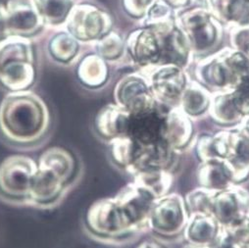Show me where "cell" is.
<instances>
[{
    "instance_id": "cell-1",
    "label": "cell",
    "mask_w": 249,
    "mask_h": 248,
    "mask_svg": "<svg viewBox=\"0 0 249 248\" xmlns=\"http://www.w3.org/2000/svg\"><path fill=\"white\" fill-rule=\"evenodd\" d=\"M157 198L134 180L113 197L99 199L89 208L85 228L95 240L122 244L148 230V219Z\"/></svg>"
},
{
    "instance_id": "cell-2",
    "label": "cell",
    "mask_w": 249,
    "mask_h": 248,
    "mask_svg": "<svg viewBox=\"0 0 249 248\" xmlns=\"http://www.w3.org/2000/svg\"><path fill=\"white\" fill-rule=\"evenodd\" d=\"M50 112L36 93L9 92L0 102V137L11 146H38L49 134Z\"/></svg>"
},
{
    "instance_id": "cell-3",
    "label": "cell",
    "mask_w": 249,
    "mask_h": 248,
    "mask_svg": "<svg viewBox=\"0 0 249 248\" xmlns=\"http://www.w3.org/2000/svg\"><path fill=\"white\" fill-rule=\"evenodd\" d=\"M34 55L27 37L9 35L0 41V86L9 92L28 90L36 79Z\"/></svg>"
},
{
    "instance_id": "cell-4",
    "label": "cell",
    "mask_w": 249,
    "mask_h": 248,
    "mask_svg": "<svg viewBox=\"0 0 249 248\" xmlns=\"http://www.w3.org/2000/svg\"><path fill=\"white\" fill-rule=\"evenodd\" d=\"M37 162L33 158L15 154L0 163V198L13 204H30L33 177Z\"/></svg>"
},
{
    "instance_id": "cell-5",
    "label": "cell",
    "mask_w": 249,
    "mask_h": 248,
    "mask_svg": "<svg viewBox=\"0 0 249 248\" xmlns=\"http://www.w3.org/2000/svg\"><path fill=\"white\" fill-rule=\"evenodd\" d=\"M189 216L184 197L170 193L154 201L149 214L148 230L159 238H176L182 235Z\"/></svg>"
},
{
    "instance_id": "cell-6",
    "label": "cell",
    "mask_w": 249,
    "mask_h": 248,
    "mask_svg": "<svg viewBox=\"0 0 249 248\" xmlns=\"http://www.w3.org/2000/svg\"><path fill=\"white\" fill-rule=\"evenodd\" d=\"M68 32L79 41H98L111 32L112 20L103 10L89 4L74 6L66 23Z\"/></svg>"
},
{
    "instance_id": "cell-7",
    "label": "cell",
    "mask_w": 249,
    "mask_h": 248,
    "mask_svg": "<svg viewBox=\"0 0 249 248\" xmlns=\"http://www.w3.org/2000/svg\"><path fill=\"white\" fill-rule=\"evenodd\" d=\"M211 214L223 228L249 219V192L241 185L217 192L213 198Z\"/></svg>"
},
{
    "instance_id": "cell-8",
    "label": "cell",
    "mask_w": 249,
    "mask_h": 248,
    "mask_svg": "<svg viewBox=\"0 0 249 248\" xmlns=\"http://www.w3.org/2000/svg\"><path fill=\"white\" fill-rule=\"evenodd\" d=\"M115 103L129 113H139L153 108L157 101L150 85L142 77L131 74L121 79L114 89Z\"/></svg>"
},
{
    "instance_id": "cell-9",
    "label": "cell",
    "mask_w": 249,
    "mask_h": 248,
    "mask_svg": "<svg viewBox=\"0 0 249 248\" xmlns=\"http://www.w3.org/2000/svg\"><path fill=\"white\" fill-rule=\"evenodd\" d=\"M248 177L243 175L230 160L210 159L200 161L197 167L199 187L221 192L233 185H241Z\"/></svg>"
},
{
    "instance_id": "cell-10",
    "label": "cell",
    "mask_w": 249,
    "mask_h": 248,
    "mask_svg": "<svg viewBox=\"0 0 249 248\" xmlns=\"http://www.w3.org/2000/svg\"><path fill=\"white\" fill-rule=\"evenodd\" d=\"M69 188L54 172L37 165L31 185L30 204L40 208H51L62 200Z\"/></svg>"
},
{
    "instance_id": "cell-11",
    "label": "cell",
    "mask_w": 249,
    "mask_h": 248,
    "mask_svg": "<svg viewBox=\"0 0 249 248\" xmlns=\"http://www.w3.org/2000/svg\"><path fill=\"white\" fill-rule=\"evenodd\" d=\"M5 8L9 35L27 37L40 31L44 24L35 0H8Z\"/></svg>"
},
{
    "instance_id": "cell-12",
    "label": "cell",
    "mask_w": 249,
    "mask_h": 248,
    "mask_svg": "<svg viewBox=\"0 0 249 248\" xmlns=\"http://www.w3.org/2000/svg\"><path fill=\"white\" fill-rule=\"evenodd\" d=\"M239 139L240 132L236 128L225 129L213 135H202L196 143V155L200 161L231 160L235 156Z\"/></svg>"
},
{
    "instance_id": "cell-13",
    "label": "cell",
    "mask_w": 249,
    "mask_h": 248,
    "mask_svg": "<svg viewBox=\"0 0 249 248\" xmlns=\"http://www.w3.org/2000/svg\"><path fill=\"white\" fill-rule=\"evenodd\" d=\"M130 113L118 104H107L99 110L94 120L96 136L109 144L110 142L127 137Z\"/></svg>"
},
{
    "instance_id": "cell-14",
    "label": "cell",
    "mask_w": 249,
    "mask_h": 248,
    "mask_svg": "<svg viewBox=\"0 0 249 248\" xmlns=\"http://www.w3.org/2000/svg\"><path fill=\"white\" fill-rule=\"evenodd\" d=\"M149 85L156 101L169 108L178 106L186 89L183 76L174 68L161 69L154 73Z\"/></svg>"
},
{
    "instance_id": "cell-15",
    "label": "cell",
    "mask_w": 249,
    "mask_h": 248,
    "mask_svg": "<svg viewBox=\"0 0 249 248\" xmlns=\"http://www.w3.org/2000/svg\"><path fill=\"white\" fill-rule=\"evenodd\" d=\"M223 227L212 214L191 213L182 236L186 243L209 247L217 241Z\"/></svg>"
},
{
    "instance_id": "cell-16",
    "label": "cell",
    "mask_w": 249,
    "mask_h": 248,
    "mask_svg": "<svg viewBox=\"0 0 249 248\" xmlns=\"http://www.w3.org/2000/svg\"><path fill=\"white\" fill-rule=\"evenodd\" d=\"M195 137L193 119L178 106L170 108L166 115L165 139L168 145L176 152L180 153L189 146Z\"/></svg>"
},
{
    "instance_id": "cell-17",
    "label": "cell",
    "mask_w": 249,
    "mask_h": 248,
    "mask_svg": "<svg viewBox=\"0 0 249 248\" xmlns=\"http://www.w3.org/2000/svg\"><path fill=\"white\" fill-rule=\"evenodd\" d=\"M37 165L45 167L63 179L69 187L75 182L79 176V163L75 155L60 146H52L43 151Z\"/></svg>"
},
{
    "instance_id": "cell-18",
    "label": "cell",
    "mask_w": 249,
    "mask_h": 248,
    "mask_svg": "<svg viewBox=\"0 0 249 248\" xmlns=\"http://www.w3.org/2000/svg\"><path fill=\"white\" fill-rule=\"evenodd\" d=\"M127 49L131 57L142 65L155 63L162 54L156 35L148 30L132 33L127 40Z\"/></svg>"
},
{
    "instance_id": "cell-19",
    "label": "cell",
    "mask_w": 249,
    "mask_h": 248,
    "mask_svg": "<svg viewBox=\"0 0 249 248\" xmlns=\"http://www.w3.org/2000/svg\"><path fill=\"white\" fill-rule=\"evenodd\" d=\"M209 115L217 125L226 129L239 126L244 116L235 106L231 93H223L211 100Z\"/></svg>"
},
{
    "instance_id": "cell-20",
    "label": "cell",
    "mask_w": 249,
    "mask_h": 248,
    "mask_svg": "<svg viewBox=\"0 0 249 248\" xmlns=\"http://www.w3.org/2000/svg\"><path fill=\"white\" fill-rule=\"evenodd\" d=\"M78 78L89 89L102 88L109 78V70L105 60L98 54L86 56L78 67Z\"/></svg>"
},
{
    "instance_id": "cell-21",
    "label": "cell",
    "mask_w": 249,
    "mask_h": 248,
    "mask_svg": "<svg viewBox=\"0 0 249 248\" xmlns=\"http://www.w3.org/2000/svg\"><path fill=\"white\" fill-rule=\"evenodd\" d=\"M133 180L159 198L171 193L174 175L169 170H149L136 174L133 176Z\"/></svg>"
},
{
    "instance_id": "cell-22",
    "label": "cell",
    "mask_w": 249,
    "mask_h": 248,
    "mask_svg": "<svg viewBox=\"0 0 249 248\" xmlns=\"http://www.w3.org/2000/svg\"><path fill=\"white\" fill-rule=\"evenodd\" d=\"M211 100L205 90L192 87L184 89L178 107L193 120L198 119L209 113Z\"/></svg>"
},
{
    "instance_id": "cell-23",
    "label": "cell",
    "mask_w": 249,
    "mask_h": 248,
    "mask_svg": "<svg viewBox=\"0 0 249 248\" xmlns=\"http://www.w3.org/2000/svg\"><path fill=\"white\" fill-rule=\"evenodd\" d=\"M44 23L60 26L66 23L74 8V0H35Z\"/></svg>"
},
{
    "instance_id": "cell-24",
    "label": "cell",
    "mask_w": 249,
    "mask_h": 248,
    "mask_svg": "<svg viewBox=\"0 0 249 248\" xmlns=\"http://www.w3.org/2000/svg\"><path fill=\"white\" fill-rule=\"evenodd\" d=\"M79 51V40L69 32H61L55 35L49 42V53L51 57L60 63H70L78 55Z\"/></svg>"
},
{
    "instance_id": "cell-25",
    "label": "cell",
    "mask_w": 249,
    "mask_h": 248,
    "mask_svg": "<svg viewBox=\"0 0 249 248\" xmlns=\"http://www.w3.org/2000/svg\"><path fill=\"white\" fill-rule=\"evenodd\" d=\"M217 192L198 187L186 194L184 201L189 213L211 214L212 202Z\"/></svg>"
},
{
    "instance_id": "cell-26",
    "label": "cell",
    "mask_w": 249,
    "mask_h": 248,
    "mask_svg": "<svg viewBox=\"0 0 249 248\" xmlns=\"http://www.w3.org/2000/svg\"><path fill=\"white\" fill-rule=\"evenodd\" d=\"M124 45L121 35L115 32H109L97 41V53L105 61H116L124 53Z\"/></svg>"
},
{
    "instance_id": "cell-27",
    "label": "cell",
    "mask_w": 249,
    "mask_h": 248,
    "mask_svg": "<svg viewBox=\"0 0 249 248\" xmlns=\"http://www.w3.org/2000/svg\"><path fill=\"white\" fill-rule=\"evenodd\" d=\"M192 26L194 40H196L197 47L204 48L211 44L215 37V30L206 18L196 17Z\"/></svg>"
},
{
    "instance_id": "cell-28",
    "label": "cell",
    "mask_w": 249,
    "mask_h": 248,
    "mask_svg": "<svg viewBox=\"0 0 249 248\" xmlns=\"http://www.w3.org/2000/svg\"><path fill=\"white\" fill-rule=\"evenodd\" d=\"M224 232L240 245H249V219L229 228H223Z\"/></svg>"
},
{
    "instance_id": "cell-29",
    "label": "cell",
    "mask_w": 249,
    "mask_h": 248,
    "mask_svg": "<svg viewBox=\"0 0 249 248\" xmlns=\"http://www.w3.org/2000/svg\"><path fill=\"white\" fill-rule=\"evenodd\" d=\"M150 0H123V4L127 13L133 17H142Z\"/></svg>"
},
{
    "instance_id": "cell-30",
    "label": "cell",
    "mask_w": 249,
    "mask_h": 248,
    "mask_svg": "<svg viewBox=\"0 0 249 248\" xmlns=\"http://www.w3.org/2000/svg\"><path fill=\"white\" fill-rule=\"evenodd\" d=\"M243 246H245V245H240V244L234 242L231 238H230L224 232V230H222V233H221L220 237L217 239V241L209 247L210 248H243Z\"/></svg>"
},
{
    "instance_id": "cell-31",
    "label": "cell",
    "mask_w": 249,
    "mask_h": 248,
    "mask_svg": "<svg viewBox=\"0 0 249 248\" xmlns=\"http://www.w3.org/2000/svg\"><path fill=\"white\" fill-rule=\"evenodd\" d=\"M9 36L6 8L0 5V41Z\"/></svg>"
},
{
    "instance_id": "cell-32",
    "label": "cell",
    "mask_w": 249,
    "mask_h": 248,
    "mask_svg": "<svg viewBox=\"0 0 249 248\" xmlns=\"http://www.w3.org/2000/svg\"><path fill=\"white\" fill-rule=\"evenodd\" d=\"M137 248H165V247L155 240H145L141 244H139Z\"/></svg>"
},
{
    "instance_id": "cell-33",
    "label": "cell",
    "mask_w": 249,
    "mask_h": 248,
    "mask_svg": "<svg viewBox=\"0 0 249 248\" xmlns=\"http://www.w3.org/2000/svg\"><path fill=\"white\" fill-rule=\"evenodd\" d=\"M235 128L238 129L242 134H244L246 136H249V116L245 117L240 125L235 127Z\"/></svg>"
},
{
    "instance_id": "cell-34",
    "label": "cell",
    "mask_w": 249,
    "mask_h": 248,
    "mask_svg": "<svg viewBox=\"0 0 249 248\" xmlns=\"http://www.w3.org/2000/svg\"><path fill=\"white\" fill-rule=\"evenodd\" d=\"M181 248H210V247H206V246H196V245H193V244H189L186 243V245H184Z\"/></svg>"
}]
</instances>
